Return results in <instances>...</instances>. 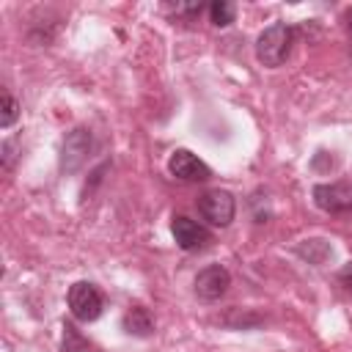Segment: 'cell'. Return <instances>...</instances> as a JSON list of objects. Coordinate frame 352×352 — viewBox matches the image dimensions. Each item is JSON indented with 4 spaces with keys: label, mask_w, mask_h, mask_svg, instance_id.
Masks as SVG:
<instances>
[{
    "label": "cell",
    "mask_w": 352,
    "mask_h": 352,
    "mask_svg": "<svg viewBox=\"0 0 352 352\" xmlns=\"http://www.w3.org/2000/svg\"><path fill=\"white\" fill-rule=\"evenodd\" d=\"M234 16H236V6L228 3V0H214V3L209 6V19H212V25H217V28H228V25L234 22Z\"/></svg>",
    "instance_id": "11"
},
{
    "label": "cell",
    "mask_w": 352,
    "mask_h": 352,
    "mask_svg": "<svg viewBox=\"0 0 352 352\" xmlns=\"http://www.w3.org/2000/svg\"><path fill=\"white\" fill-rule=\"evenodd\" d=\"M16 116H19V104H16V99H14L8 91H3V118H0V126L8 129V126L16 121Z\"/></svg>",
    "instance_id": "12"
},
{
    "label": "cell",
    "mask_w": 352,
    "mask_h": 352,
    "mask_svg": "<svg viewBox=\"0 0 352 352\" xmlns=\"http://www.w3.org/2000/svg\"><path fill=\"white\" fill-rule=\"evenodd\" d=\"M311 195H314V204H316L322 212H330V214L352 212V184H349V182L316 184V187L311 190Z\"/></svg>",
    "instance_id": "5"
},
{
    "label": "cell",
    "mask_w": 352,
    "mask_h": 352,
    "mask_svg": "<svg viewBox=\"0 0 352 352\" xmlns=\"http://www.w3.org/2000/svg\"><path fill=\"white\" fill-rule=\"evenodd\" d=\"M344 19H346V28H349V33H352V6L344 11Z\"/></svg>",
    "instance_id": "16"
},
{
    "label": "cell",
    "mask_w": 352,
    "mask_h": 352,
    "mask_svg": "<svg viewBox=\"0 0 352 352\" xmlns=\"http://www.w3.org/2000/svg\"><path fill=\"white\" fill-rule=\"evenodd\" d=\"M121 324H124V330H126L129 336H138V338H148V336L154 333V319H151V314H148L143 305H132V308L124 314Z\"/></svg>",
    "instance_id": "9"
},
{
    "label": "cell",
    "mask_w": 352,
    "mask_h": 352,
    "mask_svg": "<svg viewBox=\"0 0 352 352\" xmlns=\"http://www.w3.org/2000/svg\"><path fill=\"white\" fill-rule=\"evenodd\" d=\"M198 214L209 223V226H220L226 228L234 214H236V201L228 190H206L201 198H198Z\"/></svg>",
    "instance_id": "3"
},
{
    "label": "cell",
    "mask_w": 352,
    "mask_h": 352,
    "mask_svg": "<svg viewBox=\"0 0 352 352\" xmlns=\"http://www.w3.org/2000/svg\"><path fill=\"white\" fill-rule=\"evenodd\" d=\"M102 308H104V297L102 292L88 283V280H77L72 289H69V311L77 322H94L102 316Z\"/></svg>",
    "instance_id": "2"
},
{
    "label": "cell",
    "mask_w": 352,
    "mask_h": 352,
    "mask_svg": "<svg viewBox=\"0 0 352 352\" xmlns=\"http://www.w3.org/2000/svg\"><path fill=\"white\" fill-rule=\"evenodd\" d=\"M168 170H170V176L179 179V182H206V179L212 176V168H209L204 160H198L192 151H187V148H176V151L170 154Z\"/></svg>",
    "instance_id": "7"
},
{
    "label": "cell",
    "mask_w": 352,
    "mask_h": 352,
    "mask_svg": "<svg viewBox=\"0 0 352 352\" xmlns=\"http://www.w3.org/2000/svg\"><path fill=\"white\" fill-rule=\"evenodd\" d=\"M91 148H94L91 129L74 126V129L66 135L63 146H60V173H77V170L85 165Z\"/></svg>",
    "instance_id": "4"
},
{
    "label": "cell",
    "mask_w": 352,
    "mask_h": 352,
    "mask_svg": "<svg viewBox=\"0 0 352 352\" xmlns=\"http://www.w3.org/2000/svg\"><path fill=\"white\" fill-rule=\"evenodd\" d=\"M192 286H195V294H198L201 300L212 302V300H220V297L228 292L231 275H228L226 267L212 264V267H204V270L195 275V283H192Z\"/></svg>",
    "instance_id": "8"
},
{
    "label": "cell",
    "mask_w": 352,
    "mask_h": 352,
    "mask_svg": "<svg viewBox=\"0 0 352 352\" xmlns=\"http://www.w3.org/2000/svg\"><path fill=\"white\" fill-rule=\"evenodd\" d=\"M11 160H14V140H6V143H3V165L8 168Z\"/></svg>",
    "instance_id": "15"
},
{
    "label": "cell",
    "mask_w": 352,
    "mask_h": 352,
    "mask_svg": "<svg viewBox=\"0 0 352 352\" xmlns=\"http://www.w3.org/2000/svg\"><path fill=\"white\" fill-rule=\"evenodd\" d=\"M338 280H341V286H346V289L352 292V261L338 270Z\"/></svg>",
    "instance_id": "14"
},
{
    "label": "cell",
    "mask_w": 352,
    "mask_h": 352,
    "mask_svg": "<svg viewBox=\"0 0 352 352\" xmlns=\"http://www.w3.org/2000/svg\"><path fill=\"white\" fill-rule=\"evenodd\" d=\"M294 250H297L300 258H305L308 264H316V267H322L333 258V245L327 239H319V236L316 239H302Z\"/></svg>",
    "instance_id": "10"
},
{
    "label": "cell",
    "mask_w": 352,
    "mask_h": 352,
    "mask_svg": "<svg viewBox=\"0 0 352 352\" xmlns=\"http://www.w3.org/2000/svg\"><path fill=\"white\" fill-rule=\"evenodd\" d=\"M170 234H173L176 245H179L182 250H187V253L204 250V248H209V242H212V234H209L201 223L190 220L187 214H176V217L170 220Z\"/></svg>",
    "instance_id": "6"
},
{
    "label": "cell",
    "mask_w": 352,
    "mask_h": 352,
    "mask_svg": "<svg viewBox=\"0 0 352 352\" xmlns=\"http://www.w3.org/2000/svg\"><path fill=\"white\" fill-rule=\"evenodd\" d=\"M294 36H297V28H292L286 22H275V25L264 28L256 38V58L270 69L280 66L292 52Z\"/></svg>",
    "instance_id": "1"
},
{
    "label": "cell",
    "mask_w": 352,
    "mask_h": 352,
    "mask_svg": "<svg viewBox=\"0 0 352 352\" xmlns=\"http://www.w3.org/2000/svg\"><path fill=\"white\" fill-rule=\"evenodd\" d=\"M85 338H80V333L74 330V324H63V352H80L85 349Z\"/></svg>",
    "instance_id": "13"
}]
</instances>
